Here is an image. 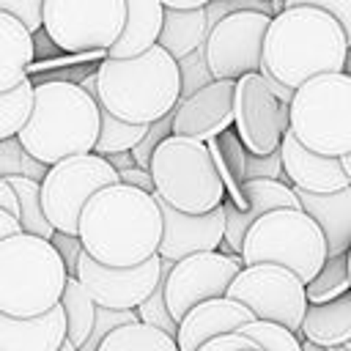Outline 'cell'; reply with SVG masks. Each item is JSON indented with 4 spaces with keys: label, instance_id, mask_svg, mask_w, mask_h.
Segmentation results:
<instances>
[{
    "label": "cell",
    "instance_id": "6da1fadb",
    "mask_svg": "<svg viewBox=\"0 0 351 351\" xmlns=\"http://www.w3.org/2000/svg\"><path fill=\"white\" fill-rule=\"evenodd\" d=\"M162 230L165 222L156 197L129 184L104 186L88 200L80 217L85 252L112 269L140 266L159 255Z\"/></svg>",
    "mask_w": 351,
    "mask_h": 351
},
{
    "label": "cell",
    "instance_id": "7a4b0ae2",
    "mask_svg": "<svg viewBox=\"0 0 351 351\" xmlns=\"http://www.w3.org/2000/svg\"><path fill=\"white\" fill-rule=\"evenodd\" d=\"M348 49L343 25L326 11L310 5L282 8L269 25L261 71L296 90L313 77L346 71Z\"/></svg>",
    "mask_w": 351,
    "mask_h": 351
},
{
    "label": "cell",
    "instance_id": "3957f363",
    "mask_svg": "<svg viewBox=\"0 0 351 351\" xmlns=\"http://www.w3.org/2000/svg\"><path fill=\"white\" fill-rule=\"evenodd\" d=\"M99 129L101 107L82 85L47 80L36 85L30 118L16 137L33 159L52 167L69 156L93 154Z\"/></svg>",
    "mask_w": 351,
    "mask_h": 351
},
{
    "label": "cell",
    "instance_id": "277c9868",
    "mask_svg": "<svg viewBox=\"0 0 351 351\" xmlns=\"http://www.w3.org/2000/svg\"><path fill=\"white\" fill-rule=\"evenodd\" d=\"M96 101L121 121L156 123L181 101L178 60L159 44L137 58H104L96 69Z\"/></svg>",
    "mask_w": 351,
    "mask_h": 351
},
{
    "label": "cell",
    "instance_id": "5b68a950",
    "mask_svg": "<svg viewBox=\"0 0 351 351\" xmlns=\"http://www.w3.org/2000/svg\"><path fill=\"white\" fill-rule=\"evenodd\" d=\"M66 263L52 241L16 233L0 241V313L36 318L60 304L66 291Z\"/></svg>",
    "mask_w": 351,
    "mask_h": 351
},
{
    "label": "cell",
    "instance_id": "8992f818",
    "mask_svg": "<svg viewBox=\"0 0 351 351\" xmlns=\"http://www.w3.org/2000/svg\"><path fill=\"white\" fill-rule=\"evenodd\" d=\"M151 176L165 203L184 214H208L225 203L228 186L208 143L170 134L154 154Z\"/></svg>",
    "mask_w": 351,
    "mask_h": 351
},
{
    "label": "cell",
    "instance_id": "52a82bcc",
    "mask_svg": "<svg viewBox=\"0 0 351 351\" xmlns=\"http://www.w3.org/2000/svg\"><path fill=\"white\" fill-rule=\"evenodd\" d=\"M329 258L326 236L304 208H277L263 214L247 233L241 247L244 266L277 263L313 282Z\"/></svg>",
    "mask_w": 351,
    "mask_h": 351
},
{
    "label": "cell",
    "instance_id": "ba28073f",
    "mask_svg": "<svg viewBox=\"0 0 351 351\" xmlns=\"http://www.w3.org/2000/svg\"><path fill=\"white\" fill-rule=\"evenodd\" d=\"M291 134L310 151L332 159L351 154V74H321L296 88Z\"/></svg>",
    "mask_w": 351,
    "mask_h": 351
},
{
    "label": "cell",
    "instance_id": "9c48e42d",
    "mask_svg": "<svg viewBox=\"0 0 351 351\" xmlns=\"http://www.w3.org/2000/svg\"><path fill=\"white\" fill-rule=\"evenodd\" d=\"M121 184L118 170L99 154H80L52 165L41 181V206L58 233L80 236V217L88 200L104 186Z\"/></svg>",
    "mask_w": 351,
    "mask_h": 351
},
{
    "label": "cell",
    "instance_id": "30bf717a",
    "mask_svg": "<svg viewBox=\"0 0 351 351\" xmlns=\"http://www.w3.org/2000/svg\"><path fill=\"white\" fill-rule=\"evenodd\" d=\"M126 27V0H47L44 33L63 52H110Z\"/></svg>",
    "mask_w": 351,
    "mask_h": 351
},
{
    "label": "cell",
    "instance_id": "8fae6325",
    "mask_svg": "<svg viewBox=\"0 0 351 351\" xmlns=\"http://www.w3.org/2000/svg\"><path fill=\"white\" fill-rule=\"evenodd\" d=\"M228 296L252 310L258 321L280 324L291 332H302L307 315V285L302 277L277 263L244 266L228 288Z\"/></svg>",
    "mask_w": 351,
    "mask_h": 351
},
{
    "label": "cell",
    "instance_id": "7c38bea8",
    "mask_svg": "<svg viewBox=\"0 0 351 351\" xmlns=\"http://www.w3.org/2000/svg\"><path fill=\"white\" fill-rule=\"evenodd\" d=\"M266 11H236L217 22L206 38V60L214 80H241L263 66V44L271 25Z\"/></svg>",
    "mask_w": 351,
    "mask_h": 351
},
{
    "label": "cell",
    "instance_id": "4fadbf2b",
    "mask_svg": "<svg viewBox=\"0 0 351 351\" xmlns=\"http://www.w3.org/2000/svg\"><path fill=\"white\" fill-rule=\"evenodd\" d=\"M233 129L247 148V154L269 156L280 151L291 129V104H282L261 71L244 74L236 80V104H233Z\"/></svg>",
    "mask_w": 351,
    "mask_h": 351
},
{
    "label": "cell",
    "instance_id": "5bb4252c",
    "mask_svg": "<svg viewBox=\"0 0 351 351\" xmlns=\"http://www.w3.org/2000/svg\"><path fill=\"white\" fill-rule=\"evenodd\" d=\"M241 269V255L225 252H197L173 263L170 274L165 277V299L173 318L181 321L200 302L228 296V288Z\"/></svg>",
    "mask_w": 351,
    "mask_h": 351
},
{
    "label": "cell",
    "instance_id": "9a60e30c",
    "mask_svg": "<svg viewBox=\"0 0 351 351\" xmlns=\"http://www.w3.org/2000/svg\"><path fill=\"white\" fill-rule=\"evenodd\" d=\"M77 280L93 296L99 307L110 310H137L159 285L162 280V258L154 255L151 261L129 269H112L93 261L82 252L77 266Z\"/></svg>",
    "mask_w": 351,
    "mask_h": 351
},
{
    "label": "cell",
    "instance_id": "2e32d148",
    "mask_svg": "<svg viewBox=\"0 0 351 351\" xmlns=\"http://www.w3.org/2000/svg\"><path fill=\"white\" fill-rule=\"evenodd\" d=\"M225 206V244L219 247L225 255H241L244 239L250 228L269 211L277 208H302L299 195L285 181L271 178H247Z\"/></svg>",
    "mask_w": 351,
    "mask_h": 351
},
{
    "label": "cell",
    "instance_id": "e0dca14e",
    "mask_svg": "<svg viewBox=\"0 0 351 351\" xmlns=\"http://www.w3.org/2000/svg\"><path fill=\"white\" fill-rule=\"evenodd\" d=\"M162 211V241H159V258L165 261H184L197 252H217L225 244V206L208 211V214H184L165 203L159 195H154Z\"/></svg>",
    "mask_w": 351,
    "mask_h": 351
},
{
    "label": "cell",
    "instance_id": "ac0fdd59",
    "mask_svg": "<svg viewBox=\"0 0 351 351\" xmlns=\"http://www.w3.org/2000/svg\"><path fill=\"white\" fill-rule=\"evenodd\" d=\"M236 82L214 80L189 99H181L173 110V134L200 143H211L233 126Z\"/></svg>",
    "mask_w": 351,
    "mask_h": 351
},
{
    "label": "cell",
    "instance_id": "d6986e66",
    "mask_svg": "<svg viewBox=\"0 0 351 351\" xmlns=\"http://www.w3.org/2000/svg\"><path fill=\"white\" fill-rule=\"evenodd\" d=\"M282 170L285 178L293 189L310 192V195H332L340 192L346 186H351V178L343 167V159H332V156H321L310 148H304L288 129L282 145Z\"/></svg>",
    "mask_w": 351,
    "mask_h": 351
},
{
    "label": "cell",
    "instance_id": "ffe728a7",
    "mask_svg": "<svg viewBox=\"0 0 351 351\" xmlns=\"http://www.w3.org/2000/svg\"><path fill=\"white\" fill-rule=\"evenodd\" d=\"M252 321H255L252 310L230 296L200 302L178 321V335H176L178 351H197L208 340L239 332L244 324H252Z\"/></svg>",
    "mask_w": 351,
    "mask_h": 351
},
{
    "label": "cell",
    "instance_id": "44dd1931",
    "mask_svg": "<svg viewBox=\"0 0 351 351\" xmlns=\"http://www.w3.org/2000/svg\"><path fill=\"white\" fill-rule=\"evenodd\" d=\"M66 340L69 326L60 304L36 318L0 313V351H60Z\"/></svg>",
    "mask_w": 351,
    "mask_h": 351
},
{
    "label": "cell",
    "instance_id": "7402d4cb",
    "mask_svg": "<svg viewBox=\"0 0 351 351\" xmlns=\"http://www.w3.org/2000/svg\"><path fill=\"white\" fill-rule=\"evenodd\" d=\"M302 208L318 222L326 236L329 255H348L351 250V186L332 195H310L296 189Z\"/></svg>",
    "mask_w": 351,
    "mask_h": 351
},
{
    "label": "cell",
    "instance_id": "603a6c76",
    "mask_svg": "<svg viewBox=\"0 0 351 351\" xmlns=\"http://www.w3.org/2000/svg\"><path fill=\"white\" fill-rule=\"evenodd\" d=\"M165 25L162 0H126V27L107 58H137L159 44Z\"/></svg>",
    "mask_w": 351,
    "mask_h": 351
},
{
    "label": "cell",
    "instance_id": "cb8c5ba5",
    "mask_svg": "<svg viewBox=\"0 0 351 351\" xmlns=\"http://www.w3.org/2000/svg\"><path fill=\"white\" fill-rule=\"evenodd\" d=\"M33 58V30H27L19 19L0 11V93H8L27 80Z\"/></svg>",
    "mask_w": 351,
    "mask_h": 351
},
{
    "label": "cell",
    "instance_id": "d4e9b609",
    "mask_svg": "<svg viewBox=\"0 0 351 351\" xmlns=\"http://www.w3.org/2000/svg\"><path fill=\"white\" fill-rule=\"evenodd\" d=\"M299 335L321 348L348 346L351 343V293L326 304H310Z\"/></svg>",
    "mask_w": 351,
    "mask_h": 351
},
{
    "label": "cell",
    "instance_id": "484cf974",
    "mask_svg": "<svg viewBox=\"0 0 351 351\" xmlns=\"http://www.w3.org/2000/svg\"><path fill=\"white\" fill-rule=\"evenodd\" d=\"M206 38H208L206 8H186V11L165 8V25H162L159 47L167 49L176 60L206 47Z\"/></svg>",
    "mask_w": 351,
    "mask_h": 351
},
{
    "label": "cell",
    "instance_id": "4316f807",
    "mask_svg": "<svg viewBox=\"0 0 351 351\" xmlns=\"http://www.w3.org/2000/svg\"><path fill=\"white\" fill-rule=\"evenodd\" d=\"M60 307H63V313H66L69 343L80 348V346L90 337V332H93L99 304H96L93 296L82 288V282H80L77 277H69V280H66V291H63V296H60Z\"/></svg>",
    "mask_w": 351,
    "mask_h": 351
},
{
    "label": "cell",
    "instance_id": "83f0119b",
    "mask_svg": "<svg viewBox=\"0 0 351 351\" xmlns=\"http://www.w3.org/2000/svg\"><path fill=\"white\" fill-rule=\"evenodd\" d=\"M99 351H178V343L173 335L156 326H148L143 321H134L112 329L101 340Z\"/></svg>",
    "mask_w": 351,
    "mask_h": 351
},
{
    "label": "cell",
    "instance_id": "f1b7e54d",
    "mask_svg": "<svg viewBox=\"0 0 351 351\" xmlns=\"http://www.w3.org/2000/svg\"><path fill=\"white\" fill-rule=\"evenodd\" d=\"M8 184L14 186L16 200H19V225H22V233H30V236H38V239H47L49 241L55 236V228L49 225V219L44 214V206H41V181L11 176Z\"/></svg>",
    "mask_w": 351,
    "mask_h": 351
},
{
    "label": "cell",
    "instance_id": "f546056e",
    "mask_svg": "<svg viewBox=\"0 0 351 351\" xmlns=\"http://www.w3.org/2000/svg\"><path fill=\"white\" fill-rule=\"evenodd\" d=\"M346 293H351L348 255H329L324 269L315 274V280L307 282V302L310 304H326V302H335Z\"/></svg>",
    "mask_w": 351,
    "mask_h": 351
},
{
    "label": "cell",
    "instance_id": "4dcf8cb0",
    "mask_svg": "<svg viewBox=\"0 0 351 351\" xmlns=\"http://www.w3.org/2000/svg\"><path fill=\"white\" fill-rule=\"evenodd\" d=\"M99 107H101V104H99ZM148 129H151V126H145V123L121 121V118H115L112 112H107V110L101 107V129H99V140H96L93 154L110 156V154L132 151V148L148 134Z\"/></svg>",
    "mask_w": 351,
    "mask_h": 351
},
{
    "label": "cell",
    "instance_id": "1f68e13d",
    "mask_svg": "<svg viewBox=\"0 0 351 351\" xmlns=\"http://www.w3.org/2000/svg\"><path fill=\"white\" fill-rule=\"evenodd\" d=\"M208 148L214 154V162L219 167V176H222L225 186L230 189V195H236L239 186L247 181L244 178V170H247V148L241 145L239 134H233L230 129L225 134H219L217 140H211Z\"/></svg>",
    "mask_w": 351,
    "mask_h": 351
},
{
    "label": "cell",
    "instance_id": "d6a6232c",
    "mask_svg": "<svg viewBox=\"0 0 351 351\" xmlns=\"http://www.w3.org/2000/svg\"><path fill=\"white\" fill-rule=\"evenodd\" d=\"M33 93H36V85L30 80H25L8 93H0V143L22 132L33 110Z\"/></svg>",
    "mask_w": 351,
    "mask_h": 351
},
{
    "label": "cell",
    "instance_id": "836d02e7",
    "mask_svg": "<svg viewBox=\"0 0 351 351\" xmlns=\"http://www.w3.org/2000/svg\"><path fill=\"white\" fill-rule=\"evenodd\" d=\"M241 335H247L261 351H304V337H299L296 332L280 326V324H271V321H252V324H244L239 329Z\"/></svg>",
    "mask_w": 351,
    "mask_h": 351
},
{
    "label": "cell",
    "instance_id": "e575fe53",
    "mask_svg": "<svg viewBox=\"0 0 351 351\" xmlns=\"http://www.w3.org/2000/svg\"><path fill=\"white\" fill-rule=\"evenodd\" d=\"M47 165H41L38 159H33L25 145L19 143V137L3 140L0 143V176L11 178V176H22V178H33V181H44L47 176Z\"/></svg>",
    "mask_w": 351,
    "mask_h": 351
},
{
    "label": "cell",
    "instance_id": "d590c367",
    "mask_svg": "<svg viewBox=\"0 0 351 351\" xmlns=\"http://www.w3.org/2000/svg\"><path fill=\"white\" fill-rule=\"evenodd\" d=\"M170 269H173V261H165L162 258V280H159L156 291L137 307V315H140L143 324L156 326V329H162V332H167V335L176 337L178 335V321L173 318V313L167 307V299H165V277L170 274Z\"/></svg>",
    "mask_w": 351,
    "mask_h": 351
},
{
    "label": "cell",
    "instance_id": "8d00e7d4",
    "mask_svg": "<svg viewBox=\"0 0 351 351\" xmlns=\"http://www.w3.org/2000/svg\"><path fill=\"white\" fill-rule=\"evenodd\" d=\"M178 71H181V99H189L192 93H197L200 88L214 82V74H211L208 60H206V47H200L192 55L181 58L178 60Z\"/></svg>",
    "mask_w": 351,
    "mask_h": 351
},
{
    "label": "cell",
    "instance_id": "74e56055",
    "mask_svg": "<svg viewBox=\"0 0 351 351\" xmlns=\"http://www.w3.org/2000/svg\"><path fill=\"white\" fill-rule=\"evenodd\" d=\"M170 134H173V112H170V115H165V118H159L156 123H151L148 134H145V137L132 148V156H134L137 167L151 170V162H154L156 148H159Z\"/></svg>",
    "mask_w": 351,
    "mask_h": 351
},
{
    "label": "cell",
    "instance_id": "f35d334b",
    "mask_svg": "<svg viewBox=\"0 0 351 351\" xmlns=\"http://www.w3.org/2000/svg\"><path fill=\"white\" fill-rule=\"evenodd\" d=\"M44 3L47 0H0V11L19 19L27 30H44Z\"/></svg>",
    "mask_w": 351,
    "mask_h": 351
},
{
    "label": "cell",
    "instance_id": "ab89813d",
    "mask_svg": "<svg viewBox=\"0 0 351 351\" xmlns=\"http://www.w3.org/2000/svg\"><path fill=\"white\" fill-rule=\"evenodd\" d=\"M244 178H271V181H285V170H282V154L274 151L269 156H255V154H247V170H244Z\"/></svg>",
    "mask_w": 351,
    "mask_h": 351
},
{
    "label": "cell",
    "instance_id": "60d3db41",
    "mask_svg": "<svg viewBox=\"0 0 351 351\" xmlns=\"http://www.w3.org/2000/svg\"><path fill=\"white\" fill-rule=\"evenodd\" d=\"M296 5H310V8H321L329 16H335L351 44V0H285V8H296Z\"/></svg>",
    "mask_w": 351,
    "mask_h": 351
},
{
    "label": "cell",
    "instance_id": "b9f144b4",
    "mask_svg": "<svg viewBox=\"0 0 351 351\" xmlns=\"http://www.w3.org/2000/svg\"><path fill=\"white\" fill-rule=\"evenodd\" d=\"M49 241H52V247L58 250V255L63 258L69 277H77V266H80V258H82V252H85L82 239H80V236H69V233H58V230H55V236H52Z\"/></svg>",
    "mask_w": 351,
    "mask_h": 351
},
{
    "label": "cell",
    "instance_id": "7bdbcfd3",
    "mask_svg": "<svg viewBox=\"0 0 351 351\" xmlns=\"http://www.w3.org/2000/svg\"><path fill=\"white\" fill-rule=\"evenodd\" d=\"M244 348H258L247 335L241 332H230V335H219L214 340H208L206 346H200L197 351H244Z\"/></svg>",
    "mask_w": 351,
    "mask_h": 351
},
{
    "label": "cell",
    "instance_id": "ee69618b",
    "mask_svg": "<svg viewBox=\"0 0 351 351\" xmlns=\"http://www.w3.org/2000/svg\"><path fill=\"white\" fill-rule=\"evenodd\" d=\"M118 181L121 184H129V186H137V189H143V192H148V195H154L156 192V184H154V176H151V170H143V167H129V170H121L118 173Z\"/></svg>",
    "mask_w": 351,
    "mask_h": 351
},
{
    "label": "cell",
    "instance_id": "f6af8a7d",
    "mask_svg": "<svg viewBox=\"0 0 351 351\" xmlns=\"http://www.w3.org/2000/svg\"><path fill=\"white\" fill-rule=\"evenodd\" d=\"M0 208L8 211V214H14V217L19 219V200H16V192H14V186L8 184V178H3V176H0Z\"/></svg>",
    "mask_w": 351,
    "mask_h": 351
},
{
    "label": "cell",
    "instance_id": "bcb514c9",
    "mask_svg": "<svg viewBox=\"0 0 351 351\" xmlns=\"http://www.w3.org/2000/svg\"><path fill=\"white\" fill-rule=\"evenodd\" d=\"M261 77H263V82L269 85V90H271V93H274V96H277L282 104H291V101H293V93H296L293 88H288V85L277 82V80H274L271 74H266V71H261Z\"/></svg>",
    "mask_w": 351,
    "mask_h": 351
},
{
    "label": "cell",
    "instance_id": "7dc6e473",
    "mask_svg": "<svg viewBox=\"0 0 351 351\" xmlns=\"http://www.w3.org/2000/svg\"><path fill=\"white\" fill-rule=\"evenodd\" d=\"M16 233H22L19 219H16L14 214H8V211H3V208H0V241H3V239H8V236H16Z\"/></svg>",
    "mask_w": 351,
    "mask_h": 351
},
{
    "label": "cell",
    "instance_id": "c3c4849f",
    "mask_svg": "<svg viewBox=\"0 0 351 351\" xmlns=\"http://www.w3.org/2000/svg\"><path fill=\"white\" fill-rule=\"evenodd\" d=\"M107 162L121 173V170H129V167H134L137 162H134V156H132V151H123V154H110L107 156Z\"/></svg>",
    "mask_w": 351,
    "mask_h": 351
},
{
    "label": "cell",
    "instance_id": "681fc988",
    "mask_svg": "<svg viewBox=\"0 0 351 351\" xmlns=\"http://www.w3.org/2000/svg\"><path fill=\"white\" fill-rule=\"evenodd\" d=\"M211 0H162L165 8H178V11H186V8H206Z\"/></svg>",
    "mask_w": 351,
    "mask_h": 351
},
{
    "label": "cell",
    "instance_id": "f907efd6",
    "mask_svg": "<svg viewBox=\"0 0 351 351\" xmlns=\"http://www.w3.org/2000/svg\"><path fill=\"white\" fill-rule=\"evenodd\" d=\"M304 351H329V348H321V346H315V343L304 340Z\"/></svg>",
    "mask_w": 351,
    "mask_h": 351
},
{
    "label": "cell",
    "instance_id": "816d5d0a",
    "mask_svg": "<svg viewBox=\"0 0 351 351\" xmlns=\"http://www.w3.org/2000/svg\"><path fill=\"white\" fill-rule=\"evenodd\" d=\"M343 167H346V173H348V178H351V154H348V156H343Z\"/></svg>",
    "mask_w": 351,
    "mask_h": 351
},
{
    "label": "cell",
    "instance_id": "f5cc1de1",
    "mask_svg": "<svg viewBox=\"0 0 351 351\" xmlns=\"http://www.w3.org/2000/svg\"><path fill=\"white\" fill-rule=\"evenodd\" d=\"M60 351H77V346H71V343H69V340H66V343H63V346H60Z\"/></svg>",
    "mask_w": 351,
    "mask_h": 351
},
{
    "label": "cell",
    "instance_id": "db71d44e",
    "mask_svg": "<svg viewBox=\"0 0 351 351\" xmlns=\"http://www.w3.org/2000/svg\"><path fill=\"white\" fill-rule=\"evenodd\" d=\"M263 3H271V5H285V0H263Z\"/></svg>",
    "mask_w": 351,
    "mask_h": 351
},
{
    "label": "cell",
    "instance_id": "11a10c76",
    "mask_svg": "<svg viewBox=\"0 0 351 351\" xmlns=\"http://www.w3.org/2000/svg\"><path fill=\"white\" fill-rule=\"evenodd\" d=\"M329 351H348L346 346H337V348H329Z\"/></svg>",
    "mask_w": 351,
    "mask_h": 351
},
{
    "label": "cell",
    "instance_id": "9f6ffc18",
    "mask_svg": "<svg viewBox=\"0 0 351 351\" xmlns=\"http://www.w3.org/2000/svg\"><path fill=\"white\" fill-rule=\"evenodd\" d=\"M348 274H351V250H348Z\"/></svg>",
    "mask_w": 351,
    "mask_h": 351
},
{
    "label": "cell",
    "instance_id": "6f0895ef",
    "mask_svg": "<svg viewBox=\"0 0 351 351\" xmlns=\"http://www.w3.org/2000/svg\"><path fill=\"white\" fill-rule=\"evenodd\" d=\"M244 351H261V348H244Z\"/></svg>",
    "mask_w": 351,
    "mask_h": 351
},
{
    "label": "cell",
    "instance_id": "680465c9",
    "mask_svg": "<svg viewBox=\"0 0 351 351\" xmlns=\"http://www.w3.org/2000/svg\"><path fill=\"white\" fill-rule=\"evenodd\" d=\"M346 348H348V351H351V343H348V346H346Z\"/></svg>",
    "mask_w": 351,
    "mask_h": 351
}]
</instances>
